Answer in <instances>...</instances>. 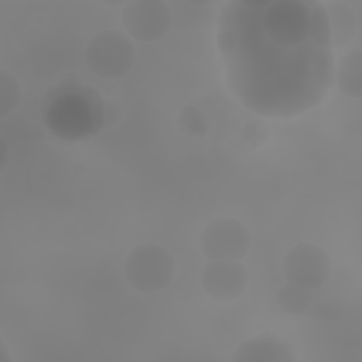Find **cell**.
Instances as JSON below:
<instances>
[{
  "label": "cell",
  "mask_w": 362,
  "mask_h": 362,
  "mask_svg": "<svg viewBox=\"0 0 362 362\" xmlns=\"http://www.w3.org/2000/svg\"><path fill=\"white\" fill-rule=\"evenodd\" d=\"M339 90L349 96L359 99L362 95V52L351 49L339 59L337 74Z\"/></svg>",
  "instance_id": "10"
},
{
  "label": "cell",
  "mask_w": 362,
  "mask_h": 362,
  "mask_svg": "<svg viewBox=\"0 0 362 362\" xmlns=\"http://www.w3.org/2000/svg\"><path fill=\"white\" fill-rule=\"evenodd\" d=\"M276 303L283 313L288 315H301L311 307L313 294L311 290L287 281L279 288Z\"/></svg>",
  "instance_id": "11"
},
{
  "label": "cell",
  "mask_w": 362,
  "mask_h": 362,
  "mask_svg": "<svg viewBox=\"0 0 362 362\" xmlns=\"http://www.w3.org/2000/svg\"><path fill=\"white\" fill-rule=\"evenodd\" d=\"M332 47L341 48L346 45L356 31V16L349 4L341 0H331L325 4Z\"/></svg>",
  "instance_id": "9"
},
{
  "label": "cell",
  "mask_w": 362,
  "mask_h": 362,
  "mask_svg": "<svg viewBox=\"0 0 362 362\" xmlns=\"http://www.w3.org/2000/svg\"><path fill=\"white\" fill-rule=\"evenodd\" d=\"M173 14L163 0H136L126 3L122 24L126 33L141 42H154L170 30Z\"/></svg>",
  "instance_id": "6"
},
{
  "label": "cell",
  "mask_w": 362,
  "mask_h": 362,
  "mask_svg": "<svg viewBox=\"0 0 362 362\" xmlns=\"http://www.w3.org/2000/svg\"><path fill=\"white\" fill-rule=\"evenodd\" d=\"M21 86L18 79L6 69H0V117L8 116L20 103Z\"/></svg>",
  "instance_id": "13"
},
{
  "label": "cell",
  "mask_w": 362,
  "mask_h": 362,
  "mask_svg": "<svg viewBox=\"0 0 362 362\" xmlns=\"http://www.w3.org/2000/svg\"><path fill=\"white\" fill-rule=\"evenodd\" d=\"M329 273V256L314 243H298L284 255L283 274L288 283L317 290L327 283Z\"/></svg>",
  "instance_id": "5"
},
{
  "label": "cell",
  "mask_w": 362,
  "mask_h": 362,
  "mask_svg": "<svg viewBox=\"0 0 362 362\" xmlns=\"http://www.w3.org/2000/svg\"><path fill=\"white\" fill-rule=\"evenodd\" d=\"M85 61L92 74L102 79H119L134 66L136 49L127 35L117 30H105L90 38L85 48Z\"/></svg>",
  "instance_id": "3"
},
{
  "label": "cell",
  "mask_w": 362,
  "mask_h": 362,
  "mask_svg": "<svg viewBox=\"0 0 362 362\" xmlns=\"http://www.w3.org/2000/svg\"><path fill=\"white\" fill-rule=\"evenodd\" d=\"M293 348L274 335H260L242 342L233 352L232 362H294Z\"/></svg>",
  "instance_id": "8"
},
{
  "label": "cell",
  "mask_w": 362,
  "mask_h": 362,
  "mask_svg": "<svg viewBox=\"0 0 362 362\" xmlns=\"http://www.w3.org/2000/svg\"><path fill=\"white\" fill-rule=\"evenodd\" d=\"M310 4L301 0H276L262 11L260 24L266 38L286 49L303 47L308 37Z\"/></svg>",
  "instance_id": "2"
},
{
  "label": "cell",
  "mask_w": 362,
  "mask_h": 362,
  "mask_svg": "<svg viewBox=\"0 0 362 362\" xmlns=\"http://www.w3.org/2000/svg\"><path fill=\"white\" fill-rule=\"evenodd\" d=\"M0 362H11V356L3 341L0 342Z\"/></svg>",
  "instance_id": "15"
},
{
  "label": "cell",
  "mask_w": 362,
  "mask_h": 362,
  "mask_svg": "<svg viewBox=\"0 0 362 362\" xmlns=\"http://www.w3.org/2000/svg\"><path fill=\"white\" fill-rule=\"evenodd\" d=\"M249 273L239 260H208L201 273V286L214 300L232 301L243 294Z\"/></svg>",
  "instance_id": "7"
},
{
  "label": "cell",
  "mask_w": 362,
  "mask_h": 362,
  "mask_svg": "<svg viewBox=\"0 0 362 362\" xmlns=\"http://www.w3.org/2000/svg\"><path fill=\"white\" fill-rule=\"evenodd\" d=\"M310 4V23L308 35L311 41L321 49H328L332 47L331 41V27L327 14L325 4L321 1L308 3Z\"/></svg>",
  "instance_id": "12"
},
{
  "label": "cell",
  "mask_w": 362,
  "mask_h": 362,
  "mask_svg": "<svg viewBox=\"0 0 362 362\" xmlns=\"http://www.w3.org/2000/svg\"><path fill=\"white\" fill-rule=\"evenodd\" d=\"M199 245L208 260H242L250 249V233L239 219L221 216L204 228Z\"/></svg>",
  "instance_id": "4"
},
{
  "label": "cell",
  "mask_w": 362,
  "mask_h": 362,
  "mask_svg": "<svg viewBox=\"0 0 362 362\" xmlns=\"http://www.w3.org/2000/svg\"><path fill=\"white\" fill-rule=\"evenodd\" d=\"M175 274V260L161 245L141 243L124 260V277L137 291L151 294L167 288Z\"/></svg>",
  "instance_id": "1"
},
{
  "label": "cell",
  "mask_w": 362,
  "mask_h": 362,
  "mask_svg": "<svg viewBox=\"0 0 362 362\" xmlns=\"http://www.w3.org/2000/svg\"><path fill=\"white\" fill-rule=\"evenodd\" d=\"M10 158V148L4 139H1V157H0V170H4Z\"/></svg>",
  "instance_id": "14"
}]
</instances>
